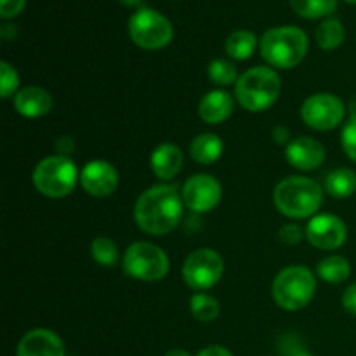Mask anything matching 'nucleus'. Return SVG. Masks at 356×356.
I'll list each match as a JSON object with an SVG mask.
<instances>
[{"mask_svg":"<svg viewBox=\"0 0 356 356\" xmlns=\"http://www.w3.org/2000/svg\"><path fill=\"white\" fill-rule=\"evenodd\" d=\"M183 204L177 190L170 184H160L146 190L134 207L136 225L148 235H167L179 222Z\"/></svg>","mask_w":356,"mask_h":356,"instance_id":"1","label":"nucleus"},{"mask_svg":"<svg viewBox=\"0 0 356 356\" xmlns=\"http://www.w3.org/2000/svg\"><path fill=\"white\" fill-rule=\"evenodd\" d=\"M275 207L287 218H309L320 209L323 191L316 181L302 176L285 177L277 184L273 193Z\"/></svg>","mask_w":356,"mask_h":356,"instance_id":"2","label":"nucleus"},{"mask_svg":"<svg viewBox=\"0 0 356 356\" xmlns=\"http://www.w3.org/2000/svg\"><path fill=\"white\" fill-rule=\"evenodd\" d=\"M308 52V37L298 26L271 28L261 38V56L275 68L298 66Z\"/></svg>","mask_w":356,"mask_h":356,"instance_id":"3","label":"nucleus"},{"mask_svg":"<svg viewBox=\"0 0 356 356\" xmlns=\"http://www.w3.org/2000/svg\"><path fill=\"white\" fill-rule=\"evenodd\" d=\"M236 99L249 111H264L280 96V79L271 68L256 66L236 80Z\"/></svg>","mask_w":356,"mask_h":356,"instance_id":"4","label":"nucleus"},{"mask_svg":"<svg viewBox=\"0 0 356 356\" xmlns=\"http://www.w3.org/2000/svg\"><path fill=\"white\" fill-rule=\"evenodd\" d=\"M315 291V277L305 266H289L282 270L271 287L275 302L287 312H298L309 305Z\"/></svg>","mask_w":356,"mask_h":356,"instance_id":"5","label":"nucleus"},{"mask_svg":"<svg viewBox=\"0 0 356 356\" xmlns=\"http://www.w3.org/2000/svg\"><path fill=\"white\" fill-rule=\"evenodd\" d=\"M79 172L73 160L65 155L44 159L33 170V184L44 197L65 198L75 188Z\"/></svg>","mask_w":356,"mask_h":356,"instance_id":"6","label":"nucleus"},{"mask_svg":"<svg viewBox=\"0 0 356 356\" xmlns=\"http://www.w3.org/2000/svg\"><path fill=\"white\" fill-rule=\"evenodd\" d=\"M124 271L136 280H162L169 273V257L153 243L136 242L125 252Z\"/></svg>","mask_w":356,"mask_h":356,"instance_id":"7","label":"nucleus"},{"mask_svg":"<svg viewBox=\"0 0 356 356\" xmlns=\"http://www.w3.org/2000/svg\"><path fill=\"white\" fill-rule=\"evenodd\" d=\"M129 33L136 45L148 51L162 49L172 40V24L163 14L141 7L129 19Z\"/></svg>","mask_w":356,"mask_h":356,"instance_id":"8","label":"nucleus"},{"mask_svg":"<svg viewBox=\"0 0 356 356\" xmlns=\"http://www.w3.org/2000/svg\"><path fill=\"white\" fill-rule=\"evenodd\" d=\"M225 273L222 257L212 249L195 250L188 256L183 266V278L193 291L211 289L221 280Z\"/></svg>","mask_w":356,"mask_h":356,"instance_id":"9","label":"nucleus"},{"mask_svg":"<svg viewBox=\"0 0 356 356\" xmlns=\"http://www.w3.org/2000/svg\"><path fill=\"white\" fill-rule=\"evenodd\" d=\"M344 104L334 94H313L302 103L301 117L315 131H332L343 122Z\"/></svg>","mask_w":356,"mask_h":356,"instance_id":"10","label":"nucleus"},{"mask_svg":"<svg viewBox=\"0 0 356 356\" xmlns=\"http://www.w3.org/2000/svg\"><path fill=\"white\" fill-rule=\"evenodd\" d=\"M183 202L193 212H209L221 202L222 190L218 179L209 174H197L183 186Z\"/></svg>","mask_w":356,"mask_h":356,"instance_id":"11","label":"nucleus"},{"mask_svg":"<svg viewBox=\"0 0 356 356\" xmlns=\"http://www.w3.org/2000/svg\"><path fill=\"white\" fill-rule=\"evenodd\" d=\"M348 229L341 218L332 214L315 216L306 226V238L313 247L322 250L339 249L346 242Z\"/></svg>","mask_w":356,"mask_h":356,"instance_id":"12","label":"nucleus"},{"mask_svg":"<svg viewBox=\"0 0 356 356\" xmlns=\"http://www.w3.org/2000/svg\"><path fill=\"white\" fill-rule=\"evenodd\" d=\"M82 188L90 197L103 198L113 193L118 186V174L111 163L104 160H92L80 174Z\"/></svg>","mask_w":356,"mask_h":356,"instance_id":"13","label":"nucleus"},{"mask_svg":"<svg viewBox=\"0 0 356 356\" xmlns=\"http://www.w3.org/2000/svg\"><path fill=\"white\" fill-rule=\"evenodd\" d=\"M287 155L289 163L299 170H315L325 160V149L320 141L313 138H296L287 145Z\"/></svg>","mask_w":356,"mask_h":356,"instance_id":"14","label":"nucleus"},{"mask_svg":"<svg viewBox=\"0 0 356 356\" xmlns=\"http://www.w3.org/2000/svg\"><path fill=\"white\" fill-rule=\"evenodd\" d=\"M17 356H65V346L52 330L35 329L19 341Z\"/></svg>","mask_w":356,"mask_h":356,"instance_id":"15","label":"nucleus"},{"mask_svg":"<svg viewBox=\"0 0 356 356\" xmlns=\"http://www.w3.org/2000/svg\"><path fill=\"white\" fill-rule=\"evenodd\" d=\"M14 108L19 115L26 118L44 117L51 111L52 97L42 87H26L19 90L14 97Z\"/></svg>","mask_w":356,"mask_h":356,"instance_id":"16","label":"nucleus"},{"mask_svg":"<svg viewBox=\"0 0 356 356\" xmlns=\"http://www.w3.org/2000/svg\"><path fill=\"white\" fill-rule=\"evenodd\" d=\"M183 152L176 145H170V143H165V145H160L159 148H155V152L152 153V159H149L153 174L162 181H169L176 177L179 170L183 169Z\"/></svg>","mask_w":356,"mask_h":356,"instance_id":"17","label":"nucleus"},{"mask_svg":"<svg viewBox=\"0 0 356 356\" xmlns=\"http://www.w3.org/2000/svg\"><path fill=\"white\" fill-rule=\"evenodd\" d=\"M233 104H235V101L228 92L212 90L202 97L200 104H198V113H200L202 120L207 122V124H221L232 115Z\"/></svg>","mask_w":356,"mask_h":356,"instance_id":"18","label":"nucleus"},{"mask_svg":"<svg viewBox=\"0 0 356 356\" xmlns=\"http://www.w3.org/2000/svg\"><path fill=\"white\" fill-rule=\"evenodd\" d=\"M222 145L221 138L216 134H205L197 136L190 145V155L195 162L202 163V165H209V163L218 162L219 156L222 155Z\"/></svg>","mask_w":356,"mask_h":356,"instance_id":"19","label":"nucleus"},{"mask_svg":"<svg viewBox=\"0 0 356 356\" xmlns=\"http://www.w3.org/2000/svg\"><path fill=\"white\" fill-rule=\"evenodd\" d=\"M325 190L330 197L348 198L356 191V172L351 169H336L327 176Z\"/></svg>","mask_w":356,"mask_h":356,"instance_id":"20","label":"nucleus"},{"mask_svg":"<svg viewBox=\"0 0 356 356\" xmlns=\"http://www.w3.org/2000/svg\"><path fill=\"white\" fill-rule=\"evenodd\" d=\"M257 38L252 31L249 30H236L226 40V52L229 58L236 59V61H243V59L250 58L256 49Z\"/></svg>","mask_w":356,"mask_h":356,"instance_id":"21","label":"nucleus"},{"mask_svg":"<svg viewBox=\"0 0 356 356\" xmlns=\"http://www.w3.org/2000/svg\"><path fill=\"white\" fill-rule=\"evenodd\" d=\"M344 40V26L336 17L322 21L320 26L316 28V44L325 51L337 49Z\"/></svg>","mask_w":356,"mask_h":356,"instance_id":"22","label":"nucleus"},{"mask_svg":"<svg viewBox=\"0 0 356 356\" xmlns=\"http://www.w3.org/2000/svg\"><path fill=\"white\" fill-rule=\"evenodd\" d=\"M316 271H318V277L327 284H341V282L348 280L351 273V266L344 257L332 256L323 259L316 268Z\"/></svg>","mask_w":356,"mask_h":356,"instance_id":"23","label":"nucleus"},{"mask_svg":"<svg viewBox=\"0 0 356 356\" xmlns=\"http://www.w3.org/2000/svg\"><path fill=\"white\" fill-rule=\"evenodd\" d=\"M291 6L299 16L320 17L334 13L337 0H291Z\"/></svg>","mask_w":356,"mask_h":356,"instance_id":"24","label":"nucleus"},{"mask_svg":"<svg viewBox=\"0 0 356 356\" xmlns=\"http://www.w3.org/2000/svg\"><path fill=\"white\" fill-rule=\"evenodd\" d=\"M90 252H92L94 261L101 266H115L118 263V249L117 243L113 240L106 238V236H97L92 240L90 245Z\"/></svg>","mask_w":356,"mask_h":356,"instance_id":"25","label":"nucleus"},{"mask_svg":"<svg viewBox=\"0 0 356 356\" xmlns=\"http://www.w3.org/2000/svg\"><path fill=\"white\" fill-rule=\"evenodd\" d=\"M190 308L198 322H212L219 315V302L209 294H195L190 301Z\"/></svg>","mask_w":356,"mask_h":356,"instance_id":"26","label":"nucleus"},{"mask_svg":"<svg viewBox=\"0 0 356 356\" xmlns=\"http://www.w3.org/2000/svg\"><path fill=\"white\" fill-rule=\"evenodd\" d=\"M209 76L216 86H229L236 80V68L226 59H214L207 68Z\"/></svg>","mask_w":356,"mask_h":356,"instance_id":"27","label":"nucleus"},{"mask_svg":"<svg viewBox=\"0 0 356 356\" xmlns=\"http://www.w3.org/2000/svg\"><path fill=\"white\" fill-rule=\"evenodd\" d=\"M19 86V75L7 61L0 63V92L2 97H9Z\"/></svg>","mask_w":356,"mask_h":356,"instance_id":"28","label":"nucleus"},{"mask_svg":"<svg viewBox=\"0 0 356 356\" xmlns=\"http://www.w3.org/2000/svg\"><path fill=\"white\" fill-rule=\"evenodd\" d=\"M341 141H343V148L344 152H346V155L350 156L353 162H356V113L350 118V122L344 125Z\"/></svg>","mask_w":356,"mask_h":356,"instance_id":"29","label":"nucleus"},{"mask_svg":"<svg viewBox=\"0 0 356 356\" xmlns=\"http://www.w3.org/2000/svg\"><path fill=\"white\" fill-rule=\"evenodd\" d=\"M278 238L285 245H296L301 242L302 238V229L298 225H285L284 228L278 232Z\"/></svg>","mask_w":356,"mask_h":356,"instance_id":"30","label":"nucleus"},{"mask_svg":"<svg viewBox=\"0 0 356 356\" xmlns=\"http://www.w3.org/2000/svg\"><path fill=\"white\" fill-rule=\"evenodd\" d=\"M24 3H26V0H0V16L3 19L17 16L23 10Z\"/></svg>","mask_w":356,"mask_h":356,"instance_id":"31","label":"nucleus"},{"mask_svg":"<svg viewBox=\"0 0 356 356\" xmlns=\"http://www.w3.org/2000/svg\"><path fill=\"white\" fill-rule=\"evenodd\" d=\"M343 306L348 313L356 316V284L348 287V291L343 294Z\"/></svg>","mask_w":356,"mask_h":356,"instance_id":"32","label":"nucleus"},{"mask_svg":"<svg viewBox=\"0 0 356 356\" xmlns=\"http://www.w3.org/2000/svg\"><path fill=\"white\" fill-rule=\"evenodd\" d=\"M73 148H75V143H73L72 138H68V136H63V138H59L58 141H56V149H58L61 155H68V153L73 152Z\"/></svg>","mask_w":356,"mask_h":356,"instance_id":"33","label":"nucleus"},{"mask_svg":"<svg viewBox=\"0 0 356 356\" xmlns=\"http://www.w3.org/2000/svg\"><path fill=\"white\" fill-rule=\"evenodd\" d=\"M197 356H233L229 353L226 348H221V346H209V348H204V350L200 351Z\"/></svg>","mask_w":356,"mask_h":356,"instance_id":"34","label":"nucleus"},{"mask_svg":"<svg viewBox=\"0 0 356 356\" xmlns=\"http://www.w3.org/2000/svg\"><path fill=\"white\" fill-rule=\"evenodd\" d=\"M289 131L285 127H282V125H278V127L273 129V139L275 143H278V145H282V143H289Z\"/></svg>","mask_w":356,"mask_h":356,"instance_id":"35","label":"nucleus"},{"mask_svg":"<svg viewBox=\"0 0 356 356\" xmlns=\"http://www.w3.org/2000/svg\"><path fill=\"white\" fill-rule=\"evenodd\" d=\"M122 6H127V7H138L141 3V0H118Z\"/></svg>","mask_w":356,"mask_h":356,"instance_id":"36","label":"nucleus"},{"mask_svg":"<svg viewBox=\"0 0 356 356\" xmlns=\"http://www.w3.org/2000/svg\"><path fill=\"white\" fill-rule=\"evenodd\" d=\"M165 356H191V355L184 350H172V351H169Z\"/></svg>","mask_w":356,"mask_h":356,"instance_id":"37","label":"nucleus"},{"mask_svg":"<svg viewBox=\"0 0 356 356\" xmlns=\"http://www.w3.org/2000/svg\"><path fill=\"white\" fill-rule=\"evenodd\" d=\"M291 356H313V355H309L308 351H305V350H296L294 353H291Z\"/></svg>","mask_w":356,"mask_h":356,"instance_id":"38","label":"nucleus"},{"mask_svg":"<svg viewBox=\"0 0 356 356\" xmlns=\"http://www.w3.org/2000/svg\"><path fill=\"white\" fill-rule=\"evenodd\" d=\"M346 2H353V3H355V2H356V0H346Z\"/></svg>","mask_w":356,"mask_h":356,"instance_id":"39","label":"nucleus"}]
</instances>
